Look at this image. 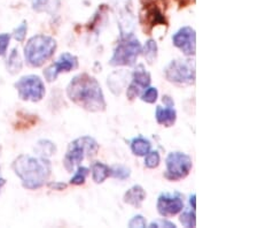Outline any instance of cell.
<instances>
[{"mask_svg": "<svg viewBox=\"0 0 258 228\" xmlns=\"http://www.w3.org/2000/svg\"><path fill=\"white\" fill-rule=\"evenodd\" d=\"M164 76L177 85L195 84V61L192 59H176L166 65Z\"/></svg>", "mask_w": 258, "mask_h": 228, "instance_id": "6", "label": "cell"}, {"mask_svg": "<svg viewBox=\"0 0 258 228\" xmlns=\"http://www.w3.org/2000/svg\"><path fill=\"white\" fill-rule=\"evenodd\" d=\"M56 48L57 43L52 36H32L24 47V59L30 67H41L45 62L54 56Z\"/></svg>", "mask_w": 258, "mask_h": 228, "instance_id": "3", "label": "cell"}, {"mask_svg": "<svg viewBox=\"0 0 258 228\" xmlns=\"http://www.w3.org/2000/svg\"><path fill=\"white\" fill-rule=\"evenodd\" d=\"M177 228L173 222L166 220V219H157V220H154L149 223L148 228Z\"/></svg>", "mask_w": 258, "mask_h": 228, "instance_id": "32", "label": "cell"}, {"mask_svg": "<svg viewBox=\"0 0 258 228\" xmlns=\"http://www.w3.org/2000/svg\"><path fill=\"white\" fill-rule=\"evenodd\" d=\"M14 86L18 90L19 98L24 102H40L46 94L44 82L38 75L22 76Z\"/></svg>", "mask_w": 258, "mask_h": 228, "instance_id": "8", "label": "cell"}, {"mask_svg": "<svg viewBox=\"0 0 258 228\" xmlns=\"http://www.w3.org/2000/svg\"><path fill=\"white\" fill-rule=\"evenodd\" d=\"M27 32H28V22L26 20H24V21H22V23H21L18 28L14 29V31H13V34H12V36H13V38L15 40H18V41H20V43H22V41H24V39H26Z\"/></svg>", "mask_w": 258, "mask_h": 228, "instance_id": "29", "label": "cell"}, {"mask_svg": "<svg viewBox=\"0 0 258 228\" xmlns=\"http://www.w3.org/2000/svg\"><path fill=\"white\" fill-rule=\"evenodd\" d=\"M195 197H197V195L195 194H192L189 196V204L192 206L193 210H195V207H197V205H195Z\"/></svg>", "mask_w": 258, "mask_h": 228, "instance_id": "34", "label": "cell"}, {"mask_svg": "<svg viewBox=\"0 0 258 228\" xmlns=\"http://www.w3.org/2000/svg\"><path fill=\"white\" fill-rule=\"evenodd\" d=\"M130 76V73L125 72V70H117L110 74L108 77V86H109L111 93L116 96H119L122 94V90L127 83V77Z\"/></svg>", "mask_w": 258, "mask_h": 228, "instance_id": "17", "label": "cell"}, {"mask_svg": "<svg viewBox=\"0 0 258 228\" xmlns=\"http://www.w3.org/2000/svg\"><path fill=\"white\" fill-rule=\"evenodd\" d=\"M172 43L186 57L195 56V52H197V32L192 27H182L172 36Z\"/></svg>", "mask_w": 258, "mask_h": 228, "instance_id": "13", "label": "cell"}, {"mask_svg": "<svg viewBox=\"0 0 258 228\" xmlns=\"http://www.w3.org/2000/svg\"><path fill=\"white\" fill-rule=\"evenodd\" d=\"M91 173H92V180L95 184L100 185L110 176V167L101 161H95L91 166Z\"/></svg>", "mask_w": 258, "mask_h": 228, "instance_id": "19", "label": "cell"}, {"mask_svg": "<svg viewBox=\"0 0 258 228\" xmlns=\"http://www.w3.org/2000/svg\"><path fill=\"white\" fill-rule=\"evenodd\" d=\"M5 185H6V180L3 177V175H2V168H0V193H2L3 187L5 186Z\"/></svg>", "mask_w": 258, "mask_h": 228, "instance_id": "35", "label": "cell"}, {"mask_svg": "<svg viewBox=\"0 0 258 228\" xmlns=\"http://www.w3.org/2000/svg\"><path fill=\"white\" fill-rule=\"evenodd\" d=\"M127 227L130 228H146L147 227V221H146V219L144 218V215L138 214V215H135V217L131 218V220L127 222Z\"/></svg>", "mask_w": 258, "mask_h": 228, "instance_id": "30", "label": "cell"}, {"mask_svg": "<svg viewBox=\"0 0 258 228\" xmlns=\"http://www.w3.org/2000/svg\"><path fill=\"white\" fill-rule=\"evenodd\" d=\"M193 160L184 152H170L165 158L164 177L169 181H180L192 171Z\"/></svg>", "mask_w": 258, "mask_h": 228, "instance_id": "7", "label": "cell"}, {"mask_svg": "<svg viewBox=\"0 0 258 228\" xmlns=\"http://www.w3.org/2000/svg\"><path fill=\"white\" fill-rule=\"evenodd\" d=\"M143 55L145 57L147 64L153 65L154 62L157 59V55H159V47H157V43L155 39H148L146 41L144 49L141 50Z\"/></svg>", "mask_w": 258, "mask_h": 228, "instance_id": "22", "label": "cell"}, {"mask_svg": "<svg viewBox=\"0 0 258 228\" xmlns=\"http://www.w3.org/2000/svg\"><path fill=\"white\" fill-rule=\"evenodd\" d=\"M141 44L135 37L120 38V41L114 50V55L110 58L109 65L113 67H131L135 66L139 56L141 55Z\"/></svg>", "mask_w": 258, "mask_h": 228, "instance_id": "5", "label": "cell"}, {"mask_svg": "<svg viewBox=\"0 0 258 228\" xmlns=\"http://www.w3.org/2000/svg\"><path fill=\"white\" fill-rule=\"evenodd\" d=\"M146 13L143 15L144 24L149 27V31L152 30L154 27L156 26H166V22L164 14L162 13V11L156 5H148L145 6Z\"/></svg>", "mask_w": 258, "mask_h": 228, "instance_id": "14", "label": "cell"}, {"mask_svg": "<svg viewBox=\"0 0 258 228\" xmlns=\"http://www.w3.org/2000/svg\"><path fill=\"white\" fill-rule=\"evenodd\" d=\"M60 0H33L32 8L37 13H48L54 15L59 11Z\"/></svg>", "mask_w": 258, "mask_h": 228, "instance_id": "18", "label": "cell"}, {"mask_svg": "<svg viewBox=\"0 0 258 228\" xmlns=\"http://www.w3.org/2000/svg\"><path fill=\"white\" fill-rule=\"evenodd\" d=\"M114 11L117 14V22L120 31V38L133 36L136 27V18L132 12L131 0H110Z\"/></svg>", "mask_w": 258, "mask_h": 228, "instance_id": "9", "label": "cell"}, {"mask_svg": "<svg viewBox=\"0 0 258 228\" xmlns=\"http://www.w3.org/2000/svg\"><path fill=\"white\" fill-rule=\"evenodd\" d=\"M100 145L97 140L91 136H82L70 142L63 158V166L67 172H75L85 158H93L98 155Z\"/></svg>", "mask_w": 258, "mask_h": 228, "instance_id": "4", "label": "cell"}, {"mask_svg": "<svg viewBox=\"0 0 258 228\" xmlns=\"http://www.w3.org/2000/svg\"><path fill=\"white\" fill-rule=\"evenodd\" d=\"M90 169L84 166H78V167L75 169L74 176L70 179V185L73 186H82L85 184L86 177L89 176Z\"/></svg>", "mask_w": 258, "mask_h": 228, "instance_id": "25", "label": "cell"}, {"mask_svg": "<svg viewBox=\"0 0 258 228\" xmlns=\"http://www.w3.org/2000/svg\"><path fill=\"white\" fill-rule=\"evenodd\" d=\"M22 59H21V56L19 53L18 49L12 50L10 57H8L7 62H6V68L8 72H10L12 75H15L21 72L22 69Z\"/></svg>", "mask_w": 258, "mask_h": 228, "instance_id": "21", "label": "cell"}, {"mask_svg": "<svg viewBox=\"0 0 258 228\" xmlns=\"http://www.w3.org/2000/svg\"><path fill=\"white\" fill-rule=\"evenodd\" d=\"M141 101L148 104H154L159 98V90L154 86H148L143 94H141Z\"/></svg>", "mask_w": 258, "mask_h": 228, "instance_id": "28", "label": "cell"}, {"mask_svg": "<svg viewBox=\"0 0 258 228\" xmlns=\"http://www.w3.org/2000/svg\"><path fill=\"white\" fill-rule=\"evenodd\" d=\"M12 168L23 188L28 190L40 189L47 184L52 174L51 161L43 156L20 155L14 159Z\"/></svg>", "mask_w": 258, "mask_h": 228, "instance_id": "2", "label": "cell"}, {"mask_svg": "<svg viewBox=\"0 0 258 228\" xmlns=\"http://www.w3.org/2000/svg\"><path fill=\"white\" fill-rule=\"evenodd\" d=\"M185 207L184 196L179 193H162L156 202L157 212L163 218L180 213Z\"/></svg>", "mask_w": 258, "mask_h": 228, "instance_id": "10", "label": "cell"}, {"mask_svg": "<svg viewBox=\"0 0 258 228\" xmlns=\"http://www.w3.org/2000/svg\"><path fill=\"white\" fill-rule=\"evenodd\" d=\"M152 76L151 73L145 68L143 64H139L132 73V81L127 86L126 97L128 101H133L137 97H140L141 94L151 85Z\"/></svg>", "mask_w": 258, "mask_h": 228, "instance_id": "12", "label": "cell"}, {"mask_svg": "<svg viewBox=\"0 0 258 228\" xmlns=\"http://www.w3.org/2000/svg\"><path fill=\"white\" fill-rule=\"evenodd\" d=\"M48 187L51 189L54 190H57V192H61V190H64L67 189V184H63V182H59V181H54V182H49Z\"/></svg>", "mask_w": 258, "mask_h": 228, "instance_id": "33", "label": "cell"}, {"mask_svg": "<svg viewBox=\"0 0 258 228\" xmlns=\"http://www.w3.org/2000/svg\"><path fill=\"white\" fill-rule=\"evenodd\" d=\"M151 149H152V143L149 142L147 139L138 136V138L132 140L131 151L133 155L137 157H145L149 151H151Z\"/></svg>", "mask_w": 258, "mask_h": 228, "instance_id": "20", "label": "cell"}, {"mask_svg": "<svg viewBox=\"0 0 258 228\" xmlns=\"http://www.w3.org/2000/svg\"><path fill=\"white\" fill-rule=\"evenodd\" d=\"M11 41V35L6 34V32H3L0 34V57L6 56L8 45H10Z\"/></svg>", "mask_w": 258, "mask_h": 228, "instance_id": "31", "label": "cell"}, {"mask_svg": "<svg viewBox=\"0 0 258 228\" xmlns=\"http://www.w3.org/2000/svg\"><path fill=\"white\" fill-rule=\"evenodd\" d=\"M156 122L166 128L172 127L177 121V111L174 106L166 105L165 107L157 106L155 111Z\"/></svg>", "mask_w": 258, "mask_h": 228, "instance_id": "16", "label": "cell"}, {"mask_svg": "<svg viewBox=\"0 0 258 228\" xmlns=\"http://www.w3.org/2000/svg\"><path fill=\"white\" fill-rule=\"evenodd\" d=\"M179 221L186 228H194L197 227V215H195V210L193 209H185L181 211Z\"/></svg>", "mask_w": 258, "mask_h": 228, "instance_id": "24", "label": "cell"}, {"mask_svg": "<svg viewBox=\"0 0 258 228\" xmlns=\"http://www.w3.org/2000/svg\"><path fill=\"white\" fill-rule=\"evenodd\" d=\"M80 61L76 56L69 52H64L53 62L51 66L44 70L45 80L47 82L55 81L61 73H69L78 68Z\"/></svg>", "mask_w": 258, "mask_h": 228, "instance_id": "11", "label": "cell"}, {"mask_svg": "<svg viewBox=\"0 0 258 228\" xmlns=\"http://www.w3.org/2000/svg\"><path fill=\"white\" fill-rule=\"evenodd\" d=\"M67 96L74 104L89 112H103L107 107L105 95L98 80L86 73L78 74L67 86Z\"/></svg>", "mask_w": 258, "mask_h": 228, "instance_id": "1", "label": "cell"}, {"mask_svg": "<svg viewBox=\"0 0 258 228\" xmlns=\"http://www.w3.org/2000/svg\"><path fill=\"white\" fill-rule=\"evenodd\" d=\"M35 149L39 156L46 157V158L55 155L56 152V145L49 140H39Z\"/></svg>", "mask_w": 258, "mask_h": 228, "instance_id": "23", "label": "cell"}, {"mask_svg": "<svg viewBox=\"0 0 258 228\" xmlns=\"http://www.w3.org/2000/svg\"><path fill=\"white\" fill-rule=\"evenodd\" d=\"M161 164V156L157 151H149L145 156V166L149 169L157 168Z\"/></svg>", "mask_w": 258, "mask_h": 228, "instance_id": "27", "label": "cell"}, {"mask_svg": "<svg viewBox=\"0 0 258 228\" xmlns=\"http://www.w3.org/2000/svg\"><path fill=\"white\" fill-rule=\"evenodd\" d=\"M131 169L124 165H115L110 167V176L114 179L124 181L130 177Z\"/></svg>", "mask_w": 258, "mask_h": 228, "instance_id": "26", "label": "cell"}, {"mask_svg": "<svg viewBox=\"0 0 258 228\" xmlns=\"http://www.w3.org/2000/svg\"><path fill=\"white\" fill-rule=\"evenodd\" d=\"M146 197H147V194H146L143 187L140 185H135L124 194L123 202L125 204L132 205L136 209H140L143 206V203L146 200Z\"/></svg>", "mask_w": 258, "mask_h": 228, "instance_id": "15", "label": "cell"}]
</instances>
